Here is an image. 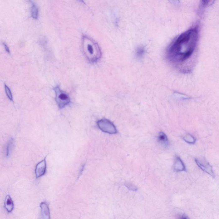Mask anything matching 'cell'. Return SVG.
I'll use <instances>...</instances> for the list:
<instances>
[{"instance_id":"obj_8","label":"cell","mask_w":219,"mask_h":219,"mask_svg":"<svg viewBox=\"0 0 219 219\" xmlns=\"http://www.w3.org/2000/svg\"><path fill=\"white\" fill-rule=\"evenodd\" d=\"M174 170L176 172L186 171L185 166L179 157H177L175 158Z\"/></svg>"},{"instance_id":"obj_16","label":"cell","mask_w":219,"mask_h":219,"mask_svg":"<svg viewBox=\"0 0 219 219\" xmlns=\"http://www.w3.org/2000/svg\"><path fill=\"white\" fill-rule=\"evenodd\" d=\"M137 51V55L139 56H142V55H143V53L144 52V51L142 49H139Z\"/></svg>"},{"instance_id":"obj_12","label":"cell","mask_w":219,"mask_h":219,"mask_svg":"<svg viewBox=\"0 0 219 219\" xmlns=\"http://www.w3.org/2000/svg\"><path fill=\"white\" fill-rule=\"evenodd\" d=\"M31 11L32 17L35 19H37L39 16V9L36 5L35 3H32Z\"/></svg>"},{"instance_id":"obj_13","label":"cell","mask_w":219,"mask_h":219,"mask_svg":"<svg viewBox=\"0 0 219 219\" xmlns=\"http://www.w3.org/2000/svg\"><path fill=\"white\" fill-rule=\"evenodd\" d=\"M183 139L185 142L190 143V144H194L196 142V139H195V138L190 134H188V135H185L183 137Z\"/></svg>"},{"instance_id":"obj_5","label":"cell","mask_w":219,"mask_h":219,"mask_svg":"<svg viewBox=\"0 0 219 219\" xmlns=\"http://www.w3.org/2000/svg\"><path fill=\"white\" fill-rule=\"evenodd\" d=\"M195 161L198 166L205 172L207 173L213 178H215V175L213 171L212 168L208 162L205 160H201L195 159Z\"/></svg>"},{"instance_id":"obj_2","label":"cell","mask_w":219,"mask_h":219,"mask_svg":"<svg viewBox=\"0 0 219 219\" xmlns=\"http://www.w3.org/2000/svg\"><path fill=\"white\" fill-rule=\"evenodd\" d=\"M82 46L85 56L90 62L95 63L101 58L102 53L100 47L91 39L83 36Z\"/></svg>"},{"instance_id":"obj_9","label":"cell","mask_w":219,"mask_h":219,"mask_svg":"<svg viewBox=\"0 0 219 219\" xmlns=\"http://www.w3.org/2000/svg\"><path fill=\"white\" fill-rule=\"evenodd\" d=\"M5 207L8 212L12 211L14 208V204L10 196L8 195L5 201Z\"/></svg>"},{"instance_id":"obj_15","label":"cell","mask_w":219,"mask_h":219,"mask_svg":"<svg viewBox=\"0 0 219 219\" xmlns=\"http://www.w3.org/2000/svg\"><path fill=\"white\" fill-rule=\"evenodd\" d=\"M178 219H190L189 217L185 214H183L182 215H179L178 216Z\"/></svg>"},{"instance_id":"obj_11","label":"cell","mask_w":219,"mask_h":219,"mask_svg":"<svg viewBox=\"0 0 219 219\" xmlns=\"http://www.w3.org/2000/svg\"><path fill=\"white\" fill-rule=\"evenodd\" d=\"M14 140L13 138L10 139L8 141L5 149V155L7 157L9 156L14 146Z\"/></svg>"},{"instance_id":"obj_14","label":"cell","mask_w":219,"mask_h":219,"mask_svg":"<svg viewBox=\"0 0 219 219\" xmlns=\"http://www.w3.org/2000/svg\"><path fill=\"white\" fill-rule=\"evenodd\" d=\"M5 89L6 93L7 96H8V98L10 100L13 101L12 94L11 90L8 88V86L5 84Z\"/></svg>"},{"instance_id":"obj_6","label":"cell","mask_w":219,"mask_h":219,"mask_svg":"<svg viewBox=\"0 0 219 219\" xmlns=\"http://www.w3.org/2000/svg\"><path fill=\"white\" fill-rule=\"evenodd\" d=\"M46 158V157L36 165L35 169V174L37 178L41 177L45 174L47 167Z\"/></svg>"},{"instance_id":"obj_3","label":"cell","mask_w":219,"mask_h":219,"mask_svg":"<svg viewBox=\"0 0 219 219\" xmlns=\"http://www.w3.org/2000/svg\"><path fill=\"white\" fill-rule=\"evenodd\" d=\"M55 93V100L60 109H63L70 102V99L67 93L61 90L58 86L54 88Z\"/></svg>"},{"instance_id":"obj_7","label":"cell","mask_w":219,"mask_h":219,"mask_svg":"<svg viewBox=\"0 0 219 219\" xmlns=\"http://www.w3.org/2000/svg\"><path fill=\"white\" fill-rule=\"evenodd\" d=\"M42 219H50V211L49 206L45 202H42L40 205Z\"/></svg>"},{"instance_id":"obj_17","label":"cell","mask_w":219,"mask_h":219,"mask_svg":"<svg viewBox=\"0 0 219 219\" xmlns=\"http://www.w3.org/2000/svg\"><path fill=\"white\" fill-rule=\"evenodd\" d=\"M4 45L5 47V50L8 53H9V48H8V45H6L4 44Z\"/></svg>"},{"instance_id":"obj_1","label":"cell","mask_w":219,"mask_h":219,"mask_svg":"<svg viewBox=\"0 0 219 219\" xmlns=\"http://www.w3.org/2000/svg\"><path fill=\"white\" fill-rule=\"evenodd\" d=\"M199 40L198 27L190 28L178 36L168 51L169 61L177 65H182L194 55Z\"/></svg>"},{"instance_id":"obj_10","label":"cell","mask_w":219,"mask_h":219,"mask_svg":"<svg viewBox=\"0 0 219 219\" xmlns=\"http://www.w3.org/2000/svg\"><path fill=\"white\" fill-rule=\"evenodd\" d=\"M158 139L159 142H160L161 144L165 146L168 145V137H167V135L164 133L162 132H160L159 133Z\"/></svg>"},{"instance_id":"obj_4","label":"cell","mask_w":219,"mask_h":219,"mask_svg":"<svg viewBox=\"0 0 219 219\" xmlns=\"http://www.w3.org/2000/svg\"><path fill=\"white\" fill-rule=\"evenodd\" d=\"M97 125L100 129L104 132L110 134H115L117 132L114 124L107 119H102L98 121Z\"/></svg>"}]
</instances>
